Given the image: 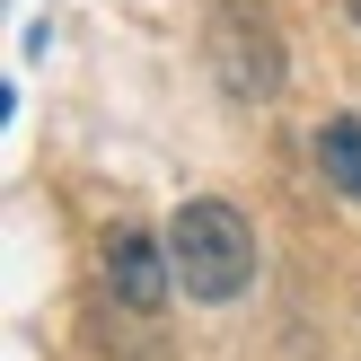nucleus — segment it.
<instances>
[{
	"instance_id": "obj_1",
	"label": "nucleus",
	"mask_w": 361,
	"mask_h": 361,
	"mask_svg": "<svg viewBox=\"0 0 361 361\" xmlns=\"http://www.w3.org/2000/svg\"><path fill=\"white\" fill-rule=\"evenodd\" d=\"M168 264H176V282H185V300L229 309V300L256 282V229H247V212L221 203V194H194L168 221Z\"/></svg>"
},
{
	"instance_id": "obj_5",
	"label": "nucleus",
	"mask_w": 361,
	"mask_h": 361,
	"mask_svg": "<svg viewBox=\"0 0 361 361\" xmlns=\"http://www.w3.org/2000/svg\"><path fill=\"white\" fill-rule=\"evenodd\" d=\"M344 9H353V27H361V0H344Z\"/></svg>"
},
{
	"instance_id": "obj_4",
	"label": "nucleus",
	"mask_w": 361,
	"mask_h": 361,
	"mask_svg": "<svg viewBox=\"0 0 361 361\" xmlns=\"http://www.w3.org/2000/svg\"><path fill=\"white\" fill-rule=\"evenodd\" d=\"M317 168H326L344 194H361V115H326L317 123Z\"/></svg>"
},
{
	"instance_id": "obj_2",
	"label": "nucleus",
	"mask_w": 361,
	"mask_h": 361,
	"mask_svg": "<svg viewBox=\"0 0 361 361\" xmlns=\"http://www.w3.org/2000/svg\"><path fill=\"white\" fill-rule=\"evenodd\" d=\"M212 71H221V88L238 106H264V97H282V35H274V18L256 9V0H221L212 9Z\"/></svg>"
},
{
	"instance_id": "obj_3",
	"label": "nucleus",
	"mask_w": 361,
	"mask_h": 361,
	"mask_svg": "<svg viewBox=\"0 0 361 361\" xmlns=\"http://www.w3.org/2000/svg\"><path fill=\"white\" fill-rule=\"evenodd\" d=\"M168 274L176 264H168V247H159L150 229H106V291H115L123 309L150 317L159 300H168Z\"/></svg>"
}]
</instances>
